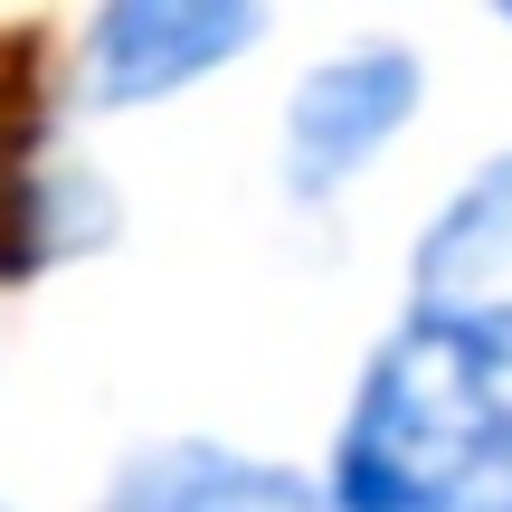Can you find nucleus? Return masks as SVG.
Segmentation results:
<instances>
[{
	"label": "nucleus",
	"mask_w": 512,
	"mask_h": 512,
	"mask_svg": "<svg viewBox=\"0 0 512 512\" xmlns=\"http://www.w3.org/2000/svg\"><path fill=\"white\" fill-rule=\"evenodd\" d=\"M266 38V10L247 0H114L86 29V105L95 114H133L162 95L219 76L228 57H247Z\"/></svg>",
	"instance_id": "4"
},
{
	"label": "nucleus",
	"mask_w": 512,
	"mask_h": 512,
	"mask_svg": "<svg viewBox=\"0 0 512 512\" xmlns=\"http://www.w3.org/2000/svg\"><path fill=\"white\" fill-rule=\"evenodd\" d=\"M418 95H427V67L399 38H361V48L323 57V67L294 86V105H285V190L304 209L342 200V190L418 124Z\"/></svg>",
	"instance_id": "3"
},
{
	"label": "nucleus",
	"mask_w": 512,
	"mask_h": 512,
	"mask_svg": "<svg viewBox=\"0 0 512 512\" xmlns=\"http://www.w3.org/2000/svg\"><path fill=\"white\" fill-rule=\"evenodd\" d=\"M0 512H10V503H0Z\"/></svg>",
	"instance_id": "7"
},
{
	"label": "nucleus",
	"mask_w": 512,
	"mask_h": 512,
	"mask_svg": "<svg viewBox=\"0 0 512 512\" xmlns=\"http://www.w3.org/2000/svg\"><path fill=\"white\" fill-rule=\"evenodd\" d=\"M95 512H332L323 475L275 456H238V446H143L124 456V475L105 484Z\"/></svg>",
	"instance_id": "6"
},
{
	"label": "nucleus",
	"mask_w": 512,
	"mask_h": 512,
	"mask_svg": "<svg viewBox=\"0 0 512 512\" xmlns=\"http://www.w3.org/2000/svg\"><path fill=\"white\" fill-rule=\"evenodd\" d=\"M114 190L48 162V48L29 29L0 38V285H29L57 256L105 247Z\"/></svg>",
	"instance_id": "2"
},
{
	"label": "nucleus",
	"mask_w": 512,
	"mask_h": 512,
	"mask_svg": "<svg viewBox=\"0 0 512 512\" xmlns=\"http://www.w3.org/2000/svg\"><path fill=\"white\" fill-rule=\"evenodd\" d=\"M332 512H512V351L399 313L332 437Z\"/></svg>",
	"instance_id": "1"
},
{
	"label": "nucleus",
	"mask_w": 512,
	"mask_h": 512,
	"mask_svg": "<svg viewBox=\"0 0 512 512\" xmlns=\"http://www.w3.org/2000/svg\"><path fill=\"white\" fill-rule=\"evenodd\" d=\"M408 313L512 351V152L484 162L427 219L418 256H408Z\"/></svg>",
	"instance_id": "5"
}]
</instances>
